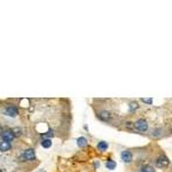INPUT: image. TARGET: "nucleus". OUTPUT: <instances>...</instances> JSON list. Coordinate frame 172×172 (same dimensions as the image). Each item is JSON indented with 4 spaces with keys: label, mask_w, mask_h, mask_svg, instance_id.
Returning a JSON list of instances; mask_svg holds the SVG:
<instances>
[{
    "label": "nucleus",
    "mask_w": 172,
    "mask_h": 172,
    "mask_svg": "<svg viewBox=\"0 0 172 172\" xmlns=\"http://www.w3.org/2000/svg\"><path fill=\"white\" fill-rule=\"evenodd\" d=\"M137 170L138 172H156L154 165L149 164V163H141Z\"/></svg>",
    "instance_id": "7ed1b4c3"
},
{
    "label": "nucleus",
    "mask_w": 172,
    "mask_h": 172,
    "mask_svg": "<svg viewBox=\"0 0 172 172\" xmlns=\"http://www.w3.org/2000/svg\"><path fill=\"white\" fill-rule=\"evenodd\" d=\"M12 132L14 133V135H20L21 133H20V129H14Z\"/></svg>",
    "instance_id": "ddd939ff"
},
{
    "label": "nucleus",
    "mask_w": 172,
    "mask_h": 172,
    "mask_svg": "<svg viewBox=\"0 0 172 172\" xmlns=\"http://www.w3.org/2000/svg\"><path fill=\"white\" fill-rule=\"evenodd\" d=\"M10 149V142H6V141H2L0 143V151H7Z\"/></svg>",
    "instance_id": "0eeeda50"
},
{
    "label": "nucleus",
    "mask_w": 172,
    "mask_h": 172,
    "mask_svg": "<svg viewBox=\"0 0 172 172\" xmlns=\"http://www.w3.org/2000/svg\"><path fill=\"white\" fill-rule=\"evenodd\" d=\"M41 145H43V147H44V148H49V147L52 146V142H51L49 139H45V140H43Z\"/></svg>",
    "instance_id": "9d476101"
},
{
    "label": "nucleus",
    "mask_w": 172,
    "mask_h": 172,
    "mask_svg": "<svg viewBox=\"0 0 172 172\" xmlns=\"http://www.w3.org/2000/svg\"><path fill=\"white\" fill-rule=\"evenodd\" d=\"M78 145L80 146V147L85 146V145H86V139H85V138H79V139H78Z\"/></svg>",
    "instance_id": "9b49d317"
},
{
    "label": "nucleus",
    "mask_w": 172,
    "mask_h": 172,
    "mask_svg": "<svg viewBox=\"0 0 172 172\" xmlns=\"http://www.w3.org/2000/svg\"><path fill=\"white\" fill-rule=\"evenodd\" d=\"M98 148L100 151H106L107 149H108V143L106 142V141H100L99 143H98Z\"/></svg>",
    "instance_id": "6e6552de"
},
{
    "label": "nucleus",
    "mask_w": 172,
    "mask_h": 172,
    "mask_svg": "<svg viewBox=\"0 0 172 172\" xmlns=\"http://www.w3.org/2000/svg\"><path fill=\"white\" fill-rule=\"evenodd\" d=\"M0 132H1V126H0Z\"/></svg>",
    "instance_id": "4468645a"
},
{
    "label": "nucleus",
    "mask_w": 172,
    "mask_h": 172,
    "mask_svg": "<svg viewBox=\"0 0 172 172\" xmlns=\"http://www.w3.org/2000/svg\"><path fill=\"white\" fill-rule=\"evenodd\" d=\"M36 157V153H35V150L31 148L26 149V150H24L23 154L21 155V160L22 161H31V160H33Z\"/></svg>",
    "instance_id": "f03ea898"
},
{
    "label": "nucleus",
    "mask_w": 172,
    "mask_h": 172,
    "mask_svg": "<svg viewBox=\"0 0 172 172\" xmlns=\"http://www.w3.org/2000/svg\"><path fill=\"white\" fill-rule=\"evenodd\" d=\"M169 164H170V161L164 154H160L155 160V166L158 169H165L169 166Z\"/></svg>",
    "instance_id": "f257e3e1"
},
{
    "label": "nucleus",
    "mask_w": 172,
    "mask_h": 172,
    "mask_svg": "<svg viewBox=\"0 0 172 172\" xmlns=\"http://www.w3.org/2000/svg\"><path fill=\"white\" fill-rule=\"evenodd\" d=\"M53 135V130H49L47 133L44 134V138H49V137H52Z\"/></svg>",
    "instance_id": "f8f14e48"
},
{
    "label": "nucleus",
    "mask_w": 172,
    "mask_h": 172,
    "mask_svg": "<svg viewBox=\"0 0 172 172\" xmlns=\"http://www.w3.org/2000/svg\"><path fill=\"white\" fill-rule=\"evenodd\" d=\"M0 172H2V171H1V170H0Z\"/></svg>",
    "instance_id": "2eb2a0df"
},
{
    "label": "nucleus",
    "mask_w": 172,
    "mask_h": 172,
    "mask_svg": "<svg viewBox=\"0 0 172 172\" xmlns=\"http://www.w3.org/2000/svg\"><path fill=\"white\" fill-rule=\"evenodd\" d=\"M121 157L125 163H131L133 161V154L131 150H123L121 154Z\"/></svg>",
    "instance_id": "20e7f679"
},
{
    "label": "nucleus",
    "mask_w": 172,
    "mask_h": 172,
    "mask_svg": "<svg viewBox=\"0 0 172 172\" xmlns=\"http://www.w3.org/2000/svg\"><path fill=\"white\" fill-rule=\"evenodd\" d=\"M5 112H6V115L10 116V117H15L16 115L18 114V110H17L15 106H8L6 110H5Z\"/></svg>",
    "instance_id": "39448f33"
},
{
    "label": "nucleus",
    "mask_w": 172,
    "mask_h": 172,
    "mask_svg": "<svg viewBox=\"0 0 172 172\" xmlns=\"http://www.w3.org/2000/svg\"><path fill=\"white\" fill-rule=\"evenodd\" d=\"M106 166L108 168V170H114V169L116 168V163H115L112 160H109V161H107V163H106Z\"/></svg>",
    "instance_id": "1a4fd4ad"
},
{
    "label": "nucleus",
    "mask_w": 172,
    "mask_h": 172,
    "mask_svg": "<svg viewBox=\"0 0 172 172\" xmlns=\"http://www.w3.org/2000/svg\"><path fill=\"white\" fill-rule=\"evenodd\" d=\"M1 138H2V140L6 141V142H10L14 139V133L12 132V131H5V132L1 133Z\"/></svg>",
    "instance_id": "423d86ee"
}]
</instances>
